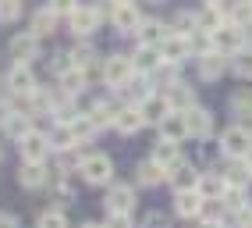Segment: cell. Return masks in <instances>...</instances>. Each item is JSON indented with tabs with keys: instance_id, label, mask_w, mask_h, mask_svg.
Masks as SVG:
<instances>
[{
	"instance_id": "cell-1",
	"label": "cell",
	"mask_w": 252,
	"mask_h": 228,
	"mask_svg": "<svg viewBox=\"0 0 252 228\" xmlns=\"http://www.w3.org/2000/svg\"><path fill=\"white\" fill-rule=\"evenodd\" d=\"M99 75H103V82L114 86V89H125L131 82V75H135V61H131L128 54H110L103 61V68H99Z\"/></svg>"
},
{
	"instance_id": "cell-2",
	"label": "cell",
	"mask_w": 252,
	"mask_h": 228,
	"mask_svg": "<svg viewBox=\"0 0 252 228\" xmlns=\"http://www.w3.org/2000/svg\"><path fill=\"white\" fill-rule=\"evenodd\" d=\"M213 36V50L217 54H224V57H234L238 50H245V39H249V32L242 25H234V22H224L217 32H210Z\"/></svg>"
},
{
	"instance_id": "cell-3",
	"label": "cell",
	"mask_w": 252,
	"mask_h": 228,
	"mask_svg": "<svg viewBox=\"0 0 252 228\" xmlns=\"http://www.w3.org/2000/svg\"><path fill=\"white\" fill-rule=\"evenodd\" d=\"M220 150H224V157H249V150H252V128H249V125H231V128H224Z\"/></svg>"
},
{
	"instance_id": "cell-4",
	"label": "cell",
	"mask_w": 252,
	"mask_h": 228,
	"mask_svg": "<svg viewBox=\"0 0 252 228\" xmlns=\"http://www.w3.org/2000/svg\"><path fill=\"white\" fill-rule=\"evenodd\" d=\"M82 178H86L89 186H107L110 178H114V164H110V157L107 153H89V157H82Z\"/></svg>"
},
{
	"instance_id": "cell-5",
	"label": "cell",
	"mask_w": 252,
	"mask_h": 228,
	"mask_svg": "<svg viewBox=\"0 0 252 228\" xmlns=\"http://www.w3.org/2000/svg\"><path fill=\"white\" fill-rule=\"evenodd\" d=\"M18 150H22V160H32V164H43L46 153L54 150V143H50L43 132H25L18 139Z\"/></svg>"
},
{
	"instance_id": "cell-6",
	"label": "cell",
	"mask_w": 252,
	"mask_h": 228,
	"mask_svg": "<svg viewBox=\"0 0 252 228\" xmlns=\"http://www.w3.org/2000/svg\"><path fill=\"white\" fill-rule=\"evenodd\" d=\"M195 72H199V78H203V82H217V78L227 72V57L217 54V50L199 54V57H195Z\"/></svg>"
},
{
	"instance_id": "cell-7",
	"label": "cell",
	"mask_w": 252,
	"mask_h": 228,
	"mask_svg": "<svg viewBox=\"0 0 252 228\" xmlns=\"http://www.w3.org/2000/svg\"><path fill=\"white\" fill-rule=\"evenodd\" d=\"M189 54H192V39L181 36V32H171V36L160 43V57H163L167 64H181Z\"/></svg>"
},
{
	"instance_id": "cell-8",
	"label": "cell",
	"mask_w": 252,
	"mask_h": 228,
	"mask_svg": "<svg viewBox=\"0 0 252 228\" xmlns=\"http://www.w3.org/2000/svg\"><path fill=\"white\" fill-rule=\"evenodd\" d=\"M110 22H114L117 32H139L142 14H139L135 4H114V7H110Z\"/></svg>"
},
{
	"instance_id": "cell-9",
	"label": "cell",
	"mask_w": 252,
	"mask_h": 228,
	"mask_svg": "<svg viewBox=\"0 0 252 228\" xmlns=\"http://www.w3.org/2000/svg\"><path fill=\"white\" fill-rule=\"evenodd\" d=\"M139 111H142V121L146 125H160L174 107H171V100H167L163 93H153V96H146V100L139 104Z\"/></svg>"
},
{
	"instance_id": "cell-10",
	"label": "cell",
	"mask_w": 252,
	"mask_h": 228,
	"mask_svg": "<svg viewBox=\"0 0 252 228\" xmlns=\"http://www.w3.org/2000/svg\"><path fill=\"white\" fill-rule=\"evenodd\" d=\"M185 121H189V136L192 139H206L213 132V114L206 107H199V104L185 111Z\"/></svg>"
},
{
	"instance_id": "cell-11",
	"label": "cell",
	"mask_w": 252,
	"mask_h": 228,
	"mask_svg": "<svg viewBox=\"0 0 252 228\" xmlns=\"http://www.w3.org/2000/svg\"><path fill=\"white\" fill-rule=\"evenodd\" d=\"M68 18H71V32H75V36H89V32L99 29V18H103V14H99L96 7H75Z\"/></svg>"
},
{
	"instance_id": "cell-12",
	"label": "cell",
	"mask_w": 252,
	"mask_h": 228,
	"mask_svg": "<svg viewBox=\"0 0 252 228\" xmlns=\"http://www.w3.org/2000/svg\"><path fill=\"white\" fill-rule=\"evenodd\" d=\"M36 54H39V36H36V32H22V36L11 39V57L18 64H29Z\"/></svg>"
},
{
	"instance_id": "cell-13",
	"label": "cell",
	"mask_w": 252,
	"mask_h": 228,
	"mask_svg": "<svg viewBox=\"0 0 252 228\" xmlns=\"http://www.w3.org/2000/svg\"><path fill=\"white\" fill-rule=\"evenodd\" d=\"M131 207H135V189L131 186H114L107 192V210L110 214H131Z\"/></svg>"
},
{
	"instance_id": "cell-14",
	"label": "cell",
	"mask_w": 252,
	"mask_h": 228,
	"mask_svg": "<svg viewBox=\"0 0 252 228\" xmlns=\"http://www.w3.org/2000/svg\"><path fill=\"white\" fill-rule=\"evenodd\" d=\"M203 207H206V200L199 196V189H185L174 196V210L181 218H203Z\"/></svg>"
},
{
	"instance_id": "cell-15",
	"label": "cell",
	"mask_w": 252,
	"mask_h": 228,
	"mask_svg": "<svg viewBox=\"0 0 252 228\" xmlns=\"http://www.w3.org/2000/svg\"><path fill=\"white\" fill-rule=\"evenodd\" d=\"M171 32H174L171 25H163V22H157V18H142V25H139V43H142V46H160Z\"/></svg>"
},
{
	"instance_id": "cell-16",
	"label": "cell",
	"mask_w": 252,
	"mask_h": 228,
	"mask_svg": "<svg viewBox=\"0 0 252 228\" xmlns=\"http://www.w3.org/2000/svg\"><path fill=\"white\" fill-rule=\"evenodd\" d=\"M7 86H11V93L29 96V93H36V75H32L29 64H14L11 75H7Z\"/></svg>"
},
{
	"instance_id": "cell-17",
	"label": "cell",
	"mask_w": 252,
	"mask_h": 228,
	"mask_svg": "<svg viewBox=\"0 0 252 228\" xmlns=\"http://www.w3.org/2000/svg\"><path fill=\"white\" fill-rule=\"evenodd\" d=\"M167 178H171V186H174L178 192L195 189V186H199V171H195L192 164H185V160H178L174 168H167Z\"/></svg>"
},
{
	"instance_id": "cell-18",
	"label": "cell",
	"mask_w": 252,
	"mask_h": 228,
	"mask_svg": "<svg viewBox=\"0 0 252 228\" xmlns=\"http://www.w3.org/2000/svg\"><path fill=\"white\" fill-rule=\"evenodd\" d=\"M160 136H163V139H174V143L189 139V121H185V111H171V114H167V118L160 121Z\"/></svg>"
},
{
	"instance_id": "cell-19",
	"label": "cell",
	"mask_w": 252,
	"mask_h": 228,
	"mask_svg": "<svg viewBox=\"0 0 252 228\" xmlns=\"http://www.w3.org/2000/svg\"><path fill=\"white\" fill-rule=\"evenodd\" d=\"M142 125H146V121H142V111H139V104H131V107H121V111H117V121H114V128H117L121 136H135Z\"/></svg>"
},
{
	"instance_id": "cell-20",
	"label": "cell",
	"mask_w": 252,
	"mask_h": 228,
	"mask_svg": "<svg viewBox=\"0 0 252 228\" xmlns=\"http://www.w3.org/2000/svg\"><path fill=\"white\" fill-rule=\"evenodd\" d=\"M163 96L171 100V107H174V111H189V107H195V93H192V86H189V82H181V78H178L174 86H167V89H163Z\"/></svg>"
},
{
	"instance_id": "cell-21",
	"label": "cell",
	"mask_w": 252,
	"mask_h": 228,
	"mask_svg": "<svg viewBox=\"0 0 252 228\" xmlns=\"http://www.w3.org/2000/svg\"><path fill=\"white\" fill-rule=\"evenodd\" d=\"M199 196L203 200H220L224 192H227V182H224V175L220 171H213V175H199Z\"/></svg>"
},
{
	"instance_id": "cell-22",
	"label": "cell",
	"mask_w": 252,
	"mask_h": 228,
	"mask_svg": "<svg viewBox=\"0 0 252 228\" xmlns=\"http://www.w3.org/2000/svg\"><path fill=\"white\" fill-rule=\"evenodd\" d=\"M131 61H135V72H139V75H153L160 64H163L160 46H139V54L131 57Z\"/></svg>"
},
{
	"instance_id": "cell-23",
	"label": "cell",
	"mask_w": 252,
	"mask_h": 228,
	"mask_svg": "<svg viewBox=\"0 0 252 228\" xmlns=\"http://www.w3.org/2000/svg\"><path fill=\"white\" fill-rule=\"evenodd\" d=\"M153 160H157L160 168H174L178 160H181V150H178V143L160 136V139H157V146H153Z\"/></svg>"
},
{
	"instance_id": "cell-24",
	"label": "cell",
	"mask_w": 252,
	"mask_h": 228,
	"mask_svg": "<svg viewBox=\"0 0 252 228\" xmlns=\"http://www.w3.org/2000/svg\"><path fill=\"white\" fill-rule=\"evenodd\" d=\"M195 14H199V29H203V32H217L224 22H231L227 7H217V4H206L203 11H195Z\"/></svg>"
},
{
	"instance_id": "cell-25",
	"label": "cell",
	"mask_w": 252,
	"mask_h": 228,
	"mask_svg": "<svg viewBox=\"0 0 252 228\" xmlns=\"http://www.w3.org/2000/svg\"><path fill=\"white\" fill-rule=\"evenodd\" d=\"M227 160H231L227 171H220V175H224V182L245 189V186H249V178H252V171H249V164H245V157H227Z\"/></svg>"
},
{
	"instance_id": "cell-26",
	"label": "cell",
	"mask_w": 252,
	"mask_h": 228,
	"mask_svg": "<svg viewBox=\"0 0 252 228\" xmlns=\"http://www.w3.org/2000/svg\"><path fill=\"white\" fill-rule=\"evenodd\" d=\"M18 182H22L25 189H43V186H46V168H43V164H32V160H25L22 171H18Z\"/></svg>"
},
{
	"instance_id": "cell-27",
	"label": "cell",
	"mask_w": 252,
	"mask_h": 228,
	"mask_svg": "<svg viewBox=\"0 0 252 228\" xmlns=\"http://www.w3.org/2000/svg\"><path fill=\"white\" fill-rule=\"evenodd\" d=\"M0 121H4V132H7V136H14V139H22L25 132H32V128H29V114L4 111V114H0Z\"/></svg>"
},
{
	"instance_id": "cell-28",
	"label": "cell",
	"mask_w": 252,
	"mask_h": 228,
	"mask_svg": "<svg viewBox=\"0 0 252 228\" xmlns=\"http://www.w3.org/2000/svg\"><path fill=\"white\" fill-rule=\"evenodd\" d=\"M117 111H121V107H114V104H107V100H99V104L89 107V118H93L96 128H103V125H114V121H117Z\"/></svg>"
},
{
	"instance_id": "cell-29",
	"label": "cell",
	"mask_w": 252,
	"mask_h": 228,
	"mask_svg": "<svg viewBox=\"0 0 252 228\" xmlns=\"http://www.w3.org/2000/svg\"><path fill=\"white\" fill-rule=\"evenodd\" d=\"M227 18L234 25H242V29H252V0H234V4H227Z\"/></svg>"
},
{
	"instance_id": "cell-30",
	"label": "cell",
	"mask_w": 252,
	"mask_h": 228,
	"mask_svg": "<svg viewBox=\"0 0 252 228\" xmlns=\"http://www.w3.org/2000/svg\"><path fill=\"white\" fill-rule=\"evenodd\" d=\"M54 29H57V11L43 7V11L32 14V32H36V36H50Z\"/></svg>"
},
{
	"instance_id": "cell-31",
	"label": "cell",
	"mask_w": 252,
	"mask_h": 228,
	"mask_svg": "<svg viewBox=\"0 0 252 228\" xmlns=\"http://www.w3.org/2000/svg\"><path fill=\"white\" fill-rule=\"evenodd\" d=\"M163 178H167V168H160L153 157H149L146 164H139V182H142V186H160Z\"/></svg>"
},
{
	"instance_id": "cell-32",
	"label": "cell",
	"mask_w": 252,
	"mask_h": 228,
	"mask_svg": "<svg viewBox=\"0 0 252 228\" xmlns=\"http://www.w3.org/2000/svg\"><path fill=\"white\" fill-rule=\"evenodd\" d=\"M231 111H234V118L252 121V93L249 89H238V93L231 96Z\"/></svg>"
},
{
	"instance_id": "cell-33",
	"label": "cell",
	"mask_w": 252,
	"mask_h": 228,
	"mask_svg": "<svg viewBox=\"0 0 252 228\" xmlns=\"http://www.w3.org/2000/svg\"><path fill=\"white\" fill-rule=\"evenodd\" d=\"M231 72L238 75V78H245V82L252 78V46H245V50H238V54L231 57Z\"/></svg>"
},
{
	"instance_id": "cell-34",
	"label": "cell",
	"mask_w": 252,
	"mask_h": 228,
	"mask_svg": "<svg viewBox=\"0 0 252 228\" xmlns=\"http://www.w3.org/2000/svg\"><path fill=\"white\" fill-rule=\"evenodd\" d=\"M61 89L64 93H82V89H86V72H82V68H71V72H64L61 75Z\"/></svg>"
},
{
	"instance_id": "cell-35",
	"label": "cell",
	"mask_w": 252,
	"mask_h": 228,
	"mask_svg": "<svg viewBox=\"0 0 252 228\" xmlns=\"http://www.w3.org/2000/svg\"><path fill=\"white\" fill-rule=\"evenodd\" d=\"M174 32H181V36H192V32H199V14L181 11L178 18H174Z\"/></svg>"
},
{
	"instance_id": "cell-36",
	"label": "cell",
	"mask_w": 252,
	"mask_h": 228,
	"mask_svg": "<svg viewBox=\"0 0 252 228\" xmlns=\"http://www.w3.org/2000/svg\"><path fill=\"white\" fill-rule=\"evenodd\" d=\"M220 203H224L227 210H242V207H245V189H238V186H227V192L220 196Z\"/></svg>"
},
{
	"instance_id": "cell-37",
	"label": "cell",
	"mask_w": 252,
	"mask_h": 228,
	"mask_svg": "<svg viewBox=\"0 0 252 228\" xmlns=\"http://www.w3.org/2000/svg\"><path fill=\"white\" fill-rule=\"evenodd\" d=\"M71 54V64H75V68H82V72H86L89 68V64H93V46H75V50H68Z\"/></svg>"
},
{
	"instance_id": "cell-38",
	"label": "cell",
	"mask_w": 252,
	"mask_h": 228,
	"mask_svg": "<svg viewBox=\"0 0 252 228\" xmlns=\"http://www.w3.org/2000/svg\"><path fill=\"white\" fill-rule=\"evenodd\" d=\"M39 228H68V218L61 210H43L39 214Z\"/></svg>"
},
{
	"instance_id": "cell-39",
	"label": "cell",
	"mask_w": 252,
	"mask_h": 228,
	"mask_svg": "<svg viewBox=\"0 0 252 228\" xmlns=\"http://www.w3.org/2000/svg\"><path fill=\"white\" fill-rule=\"evenodd\" d=\"M22 14V0H0V22H14Z\"/></svg>"
},
{
	"instance_id": "cell-40",
	"label": "cell",
	"mask_w": 252,
	"mask_h": 228,
	"mask_svg": "<svg viewBox=\"0 0 252 228\" xmlns=\"http://www.w3.org/2000/svg\"><path fill=\"white\" fill-rule=\"evenodd\" d=\"M78 139H75V132H71V125H64V128H57V136H54V150H68V146H75Z\"/></svg>"
},
{
	"instance_id": "cell-41",
	"label": "cell",
	"mask_w": 252,
	"mask_h": 228,
	"mask_svg": "<svg viewBox=\"0 0 252 228\" xmlns=\"http://www.w3.org/2000/svg\"><path fill=\"white\" fill-rule=\"evenodd\" d=\"M234 225H238V228H252V207L249 203L242 210H234Z\"/></svg>"
},
{
	"instance_id": "cell-42",
	"label": "cell",
	"mask_w": 252,
	"mask_h": 228,
	"mask_svg": "<svg viewBox=\"0 0 252 228\" xmlns=\"http://www.w3.org/2000/svg\"><path fill=\"white\" fill-rule=\"evenodd\" d=\"M78 7V0H50V11H57V14H71Z\"/></svg>"
},
{
	"instance_id": "cell-43",
	"label": "cell",
	"mask_w": 252,
	"mask_h": 228,
	"mask_svg": "<svg viewBox=\"0 0 252 228\" xmlns=\"http://www.w3.org/2000/svg\"><path fill=\"white\" fill-rule=\"evenodd\" d=\"M107 228H131V214H110Z\"/></svg>"
},
{
	"instance_id": "cell-44",
	"label": "cell",
	"mask_w": 252,
	"mask_h": 228,
	"mask_svg": "<svg viewBox=\"0 0 252 228\" xmlns=\"http://www.w3.org/2000/svg\"><path fill=\"white\" fill-rule=\"evenodd\" d=\"M146 228H167V218L163 214H149L146 218Z\"/></svg>"
},
{
	"instance_id": "cell-45",
	"label": "cell",
	"mask_w": 252,
	"mask_h": 228,
	"mask_svg": "<svg viewBox=\"0 0 252 228\" xmlns=\"http://www.w3.org/2000/svg\"><path fill=\"white\" fill-rule=\"evenodd\" d=\"M0 228H18V221H14L11 214H0Z\"/></svg>"
},
{
	"instance_id": "cell-46",
	"label": "cell",
	"mask_w": 252,
	"mask_h": 228,
	"mask_svg": "<svg viewBox=\"0 0 252 228\" xmlns=\"http://www.w3.org/2000/svg\"><path fill=\"white\" fill-rule=\"evenodd\" d=\"M203 228H220V221H203Z\"/></svg>"
},
{
	"instance_id": "cell-47",
	"label": "cell",
	"mask_w": 252,
	"mask_h": 228,
	"mask_svg": "<svg viewBox=\"0 0 252 228\" xmlns=\"http://www.w3.org/2000/svg\"><path fill=\"white\" fill-rule=\"evenodd\" d=\"M206 4H217V7H227V0H206Z\"/></svg>"
},
{
	"instance_id": "cell-48",
	"label": "cell",
	"mask_w": 252,
	"mask_h": 228,
	"mask_svg": "<svg viewBox=\"0 0 252 228\" xmlns=\"http://www.w3.org/2000/svg\"><path fill=\"white\" fill-rule=\"evenodd\" d=\"M245 164H249V171H252V150H249V157H245Z\"/></svg>"
},
{
	"instance_id": "cell-49",
	"label": "cell",
	"mask_w": 252,
	"mask_h": 228,
	"mask_svg": "<svg viewBox=\"0 0 252 228\" xmlns=\"http://www.w3.org/2000/svg\"><path fill=\"white\" fill-rule=\"evenodd\" d=\"M114 4H131V0H114Z\"/></svg>"
},
{
	"instance_id": "cell-50",
	"label": "cell",
	"mask_w": 252,
	"mask_h": 228,
	"mask_svg": "<svg viewBox=\"0 0 252 228\" xmlns=\"http://www.w3.org/2000/svg\"><path fill=\"white\" fill-rule=\"evenodd\" d=\"M86 228H99V225H86Z\"/></svg>"
},
{
	"instance_id": "cell-51",
	"label": "cell",
	"mask_w": 252,
	"mask_h": 228,
	"mask_svg": "<svg viewBox=\"0 0 252 228\" xmlns=\"http://www.w3.org/2000/svg\"><path fill=\"white\" fill-rule=\"evenodd\" d=\"M249 128H252V121H249Z\"/></svg>"
},
{
	"instance_id": "cell-52",
	"label": "cell",
	"mask_w": 252,
	"mask_h": 228,
	"mask_svg": "<svg viewBox=\"0 0 252 228\" xmlns=\"http://www.w3.org/2000/svg\"><path fill=\"white\" fill-rule=\"evenodd\" d=\"M157 4H160V0H157Z\"/></svg>"
}]
</instances>
